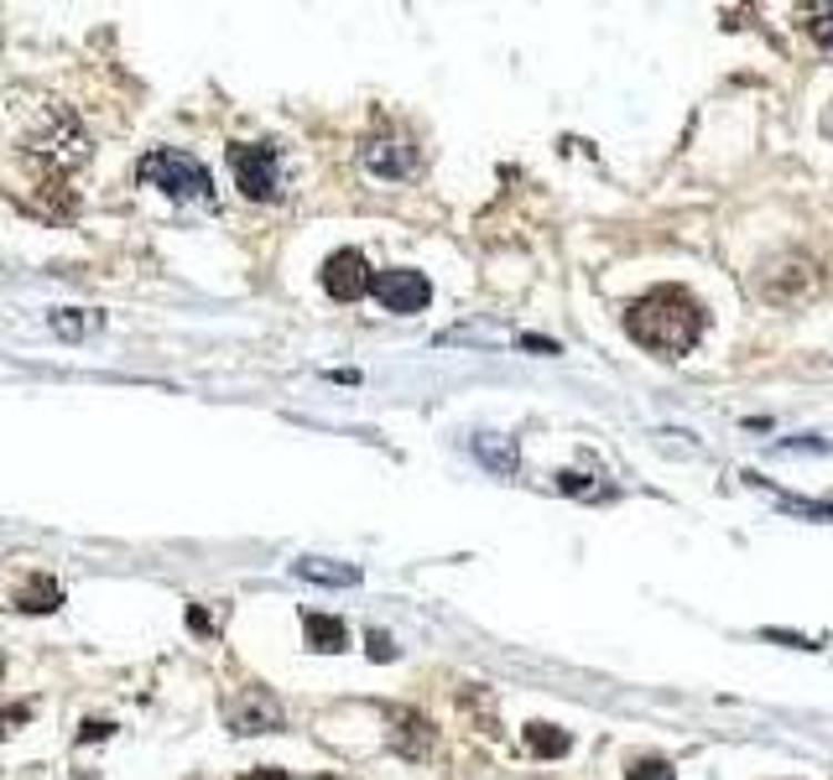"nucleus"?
<instances>
[{
    "label": "nucleus",
    "mask_w": 833,
    "mask_h": 780,
    "mask_svg": "<svg viewBox=\"0 0 833 780\" xmlns=\"http://www.w3.org/2000/svg\"><path fill=\"white\" fill-rule=\"evenodd\" d=\"M626 328L641 349H651V355H662V359H678V355H688L698 343V333H703V307H698L688 291L662 287L630 307Z\"/></svg>",
    "instance_id": "nucleus-1"
},
{
    "label": "nucleus",
    "mask_w": 833,
    "mask_h": 780,
    "mask_svg": "<svg viewBox=\"0 0 833 780\" xmlns=\"http://www.w3.org/2000/svg\"><path fill=\"white\" fill-rule=\"evenodd\" d=\"M141 183L162 187L167 198H199V204H209V198H214L209 172L199 167L187 152H172V146H162V152H152V156H141Z\"/></svg>",
    "instance_id": "nucleus-2"
},
{
    "label": "nucleus",
    "mask_w": 833,
    "mask_h": 780,
    "mask_svg": "<svg viewBox=\"0 0 833 780\" xmlns=\"http://www.w3.org/2000/svg\"><path fill=\"white\" fill-rule=\"evenodd\" d=\"M27 146H32L42 162H52L58 172L79 167V162L89 156V141H84V131H79V120H73L69 110H48V115H42V125H32V131H27Z\"/></svg>",
    "instance_id": "nucleus-3"
},
{
    "label": "nucleus",
    "mask_w": 833,
    "mask_h": 780,
    "mask_svg": "<svg viewBox=\"0 0 833 780\" xmlns=\"http://www.w3.org/2000/svg\"><path fill=\"white\" fill-rule=\"evenodd\" d=\"M230 167H235V183L245 187V198H255V204L282 198V167H276L272 146H230Z\"/></svg>",
    "instance_id": "nucleus-4"
},
{
    "label": "nucleus",
    "mask_w": 833,
    "mask_h": 780,
    "mask_svg": "<svg viewBox=\"0 0 833 780\" xmlns=\"http://www.w3.org/2000/svg\"><path fill=\"white\" fill-rule=\"evenodd\" d=\"M224 723L235 733H272V729H282V702H276L266 687H240V692L224 702Z\"/></svg>",
    "instance_id": "nucleus-5"
},
{
    "label": "nucleus",
    "mask_w": 833,
    "mask_h": 780,
    "mask_svg": "<svg viewBox=\"0 0 833 780\" xmlns=\"http://www.w3.org/2000/svg\"><path fill=\"white\" fill-rule=\"evenodd\" d=\"M370 297L386 307V312H423V307L433 302V287H427L423 271H375Z\"/></svg>",
    "instance_id": "nucleus-6"
},
{
    "label": "nucleus",
    "mask_w": 833,
    "mask_h": 780,
    "mask_svg": "<svg viewBox=\"0 0 833 780\" xmlns=\"http://www.w3.org/2000/svg\"><path fill=\"white\" fill-rule=\"evenodd\" d=\"M318 276H324V291L334 302H359V297L370 291V266H365L359 250H334Z\"/></svg>",
    "instance_id": "nucleus-7"
},
{
    "label": "nucleus",
    "mask_w": 833,
    "mask_h": 780,
    "mask_svg": "<svg viewBox=\"0 0 833 780\" xmlns=\"http://www.w3.org/2000/svg\"><path fill=\"white\" fill-rule=\"evenodd\" d=\"M365 167L375 172V177H407L412 172V152L407 146H402V141H370V146H365Z\"/></svg>",
    "instance_id": "nucleus-8"
},
{
    "label": "nucleus",
    "mask_w": 833,
    "mask_h": 780,
    "mask_svg": "<svg viewBox=\"0 0 833 780\" xmlns=\"http://www.w3.org/2000/svg\"><path fill=\"white\" fill-rule=\"evenodd\" d=\"M303 629H307V645L324 650V656H334V650L349 645V629H344L339 619H328V614H303Z\"/></svg>",
    "instance_id": "nucleus-9"
},
{
    "label": "nucleus",
    "mask_w": 833,
    "mask_h": 780,
    "mask_svg": "<svg viewBox=\"0 0 833 780\" xmlns=\"http://www.w3.org/2000/svg\"><path fill=\"white\" fill-rule=\"evenodd\" d=\"M297 577H307V583H334V588H349V583H359V567H349V562L307 557V562H297Z\"/></svg>",
    "instance_id": "nucleus-10"
},
{
    "label": "nucleus",
    "mask_w": 833,
    "mask_h": 780,
    "mask_svg": "<svg viewBox=\"0 0 833 780\" xmlns=\"http://www.w3.org/2000/svg\"><path fill=\"white\" fill-rule=\"evenodd\" d=\"M475 453L485 469H495V474H516V442L510 438H495V432H485V438L475 442Z\"/></svg>",
    "instance_id": "nucleus-11"
},
{
    "label": "nucleus",
    "mask_w": 833,
    "mask_h": 780,
    "mask_svg": "<svg viewBox=\"0 0 833 780\" xmlns=\"http://www.w3.org/2000/svg\"><path fill=\"white\" fill-rule=\"evenodd\" d=\"M58 604H63V594H58L52 577H32L17 594V609H32V614H48V609H58Z\"/></svg>",
    "instance_id": "nucleus-12"
},
{
    "label": "nucleus",
    "mask_w": 833,
    "mask_h": 780,
    "mask_svg": "<svg viewBox=\"0 0 833 780\" xmlns=\"http://www.w3.org/2000/svg\"><path fill=\"white\" fill-rule=\"evenodd\" d=\"M527 745L537 749V755H547V760H558V755H568V733L552 729V723H531V729H527Z\"/></svg>",
    "instance_id": "nucleus-13"
},
{
    "label": "nucleus",
    "mask_w": 833,
    "mask_h": 780,
    "mask_svg": "<svg viewBox=\"0 0 833 780\" xmlns=\"http://www.w3.org/2000/svg\"><path fill=\"white\" fill-rule=\"evenodd\" d=\"M396 723H407V733H396V749H407V755H423L427 739H433V729H427V718H417V712H402Z\"/></svg>",
    "instance_id": "nucleus-14"
},
{
    "label": "nucleus",
    "mask_w": 833,
    "mask_h": 780,
    "mask_svg": "<svg viewBox=\"0 0 833 780\" xmlns=\"http://www.w3.org/2000/svg\"><path fill=\"white\" fill-rule=\"evenodd\" d=\"M626 780H678V776H672V764L667 760H636L626 770Z\"/></svg>",
    "instance_id": "nucleus-15"
},
{
    "label": "nucleus",
    "mask_w": 833,
    "mask_h": 780,
    "mask_svg": "<svg viewBox=\"0 0 833 780\" xmlns=\"http://www.w3.org/2000/svg\"><path fill=\"white\" fill-rule=\"evenodd\" d=\"M52 328H58V333H84V328H100V312H89V318H73V312H58V318H52Z\"/></svg>",
    "instance_id": "nucleus-16"
},
{
    "label": "nucleus",
    "mask_w": 833,
    "mask_h": 780,
    "mask_svg": "<svg viewBox=\"0 0 833 780\" xmlns=\"http://www.w3.org/2000/svg\"><path fill=\"white\" fill-rule=\"evenodd\" d=\"M807 27H813V37L823 42V48H833V6H817Z\"/></svg>",
    "instance_id": "nucleus-17"
},
{
    "label": "nucleus",
    "mask_w": 833,
    "mask_h": 780,
    "mask_svg": "<svg viewBox=\"0 0 833 780\" xmlns=\"http://www.w3.org/2000/svg\"><path fill=\"white\" fill-rule=\"evenodd\" d=\"M370 656H375V661H392V656H396L392 635H380V629H375V635H370Z\"/></svg>",
    "instance_id": "nucleus-18"
},
{
    "label": "nucleus",
    "mask_w": 833,
    "mask_h": 780,
    "mask_svg": "<svg viewBox=\"0 0 833 780\" xmlns=\"http://www.w3.org/2000/svg\"><path fill=\"white\" fill-rule=\"evenodd\" d=\"M104 733H110V723H100V718H94V723H84V739H104Z\"/></svg>",
    "instance_id": "nucleus-19"
},
{
    "label": "nucleus",
    "mask_w": 833,
    "mask_h": 780,
    "mask_svg": "<svg viewBox=\"0 0 833 780\" xmlns=\"http://www.w3.org/2000/svg\"><path fill=\"white\" fill-rule=\"evenodd\" d=\"M245 780H292L287 770H255V776H245Z\"/></svg>",
    "instance_id": "nucleus-20"
},
{
    "label": "nucleus",
    "mask_w": 833,
    "mask_h": 780,
    "mask_svg": "<svg viewBox=\"0 0 833 780\" xmlns=\"http://www.w3.org/2000/svg\"><path fill=\"white\" fill-rule=\"evenodd\" d=\"M829 136H833V110H829Z\"/></svg>",
    "instance_id": "nucleus-21"
}]
</instances>
